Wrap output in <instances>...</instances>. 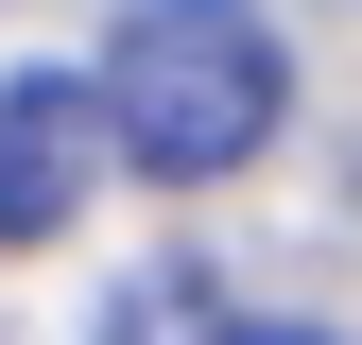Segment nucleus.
<instances>
[{
  "instance_id": "nucleus-1",
  "label": "nucleus",
  "mask_w": 362,
  "mask_h": 345,
  "mask_svg": "<svg viewBox=\"0 0 362 345\" xmlns=\"http://www.w3.org/2000/svg\"><path fill=\"white\" fill-rule=\"evenodd\" d=\"M104 121H121V172L224 190L242 156H276L293 52H276L259 0H121V18H104Z\"/></svg>"
},
{
  "instance_id": "nucleus-2",
  "label": "nucleus",
  "mask_w": 362,
  "mask_h": 345,
  "mask_svg": "<svg viewBox=\"0 0 362 345\" xmlns=\"http://www.w3.org/2000/svg\"><path fill=\"white\" fill-rule=\"evenodd\" d=\"M104 172H121L104 69H0V242H69Z\"/></svg>"
},
{
  "instance_id": "nucleus-3",
  "label": "nucleus",
  "mask_w": 362,
  "mask_h": 345,
  "mask_svg": "<svg viewBox=\"0 0 362 345\" xmlns=\"http://www.w3.org/2000/svg\"><path fill=\"white\" fill-rule=\"evenodd\" d=\"M104 345H224V293L190 276V259H156V276L104 311Z\"/></svg>"
},
{
  "instance_id": "nucleus-4",
  "label": "nucleus",
  "mask_w": 362,
  "mask_h": 345,
  "mask_svg": "<svg viewBox=\"0 0 362 345\" xmlns=\"http://www.w3.org/2000/svg\"><path fill=\"white\" fill-rule=\"evenodd\" d=\"M224 345H328V328H224Z\"/></svg>"
}]
</instances>
